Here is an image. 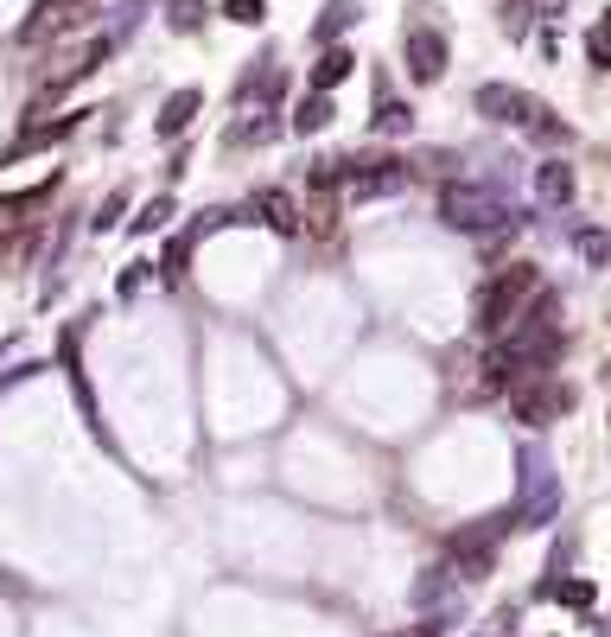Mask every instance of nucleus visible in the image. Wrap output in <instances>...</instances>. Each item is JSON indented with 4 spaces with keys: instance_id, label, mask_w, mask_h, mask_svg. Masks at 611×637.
Masks as SVG:
<instances>
[{
    "instance_id": "1",
    "label": "nucleus",
    "mask_w": 611,
    "mask_h": 637,
    "mask_svg": "<svg viewBox=\"0 0 611 637\" xmlns=\"http://www.w3.org/2000/svg\"><path fill=\"white\" fill-rule=\"evenodd\" d=\"M541 294V274L535 262H516V268H503L484 281V294H478V332H510V325L522 319V306H529Z\"/></svg>"
},
{
    "instance_id": "2",
    "label": "nucleus",
    "mask_w": 611,
    "mask_h": 637,
    "mask_svg": "<svg viewBox=\"0 0 611 637\" xmlns=\"http://www.w3.org/2000/svg\"><path fill=\"white\" fill-rule=\"evenodd\" d=\"M83 20H90V0H39V7L20 20L13 39H20V45H51L58 32H71V26H83Z\"/></svg>"
},
{
    "instance_id": "3",
    "label": "nucleus",
    "mask_w": 611,
    "mask_h": 637,
    "mask_svg": "<svg viewBox=\"0 0 611 637\" xmlns=\"http://www.w3.org/2000/svg\"><path fill=\"white\" fill-rule=\"evenodd\" d=\"M109 51H115V39H83L77 51H64V58H58V64H51V71L39 77V96L51 102L58 90H71V83H83L90 71H102V58H109Z\"/></svg>"
},
{
    "instance_id": "4",
    "label": "nucleus",
    "mask_w": 611,
    "mask_h": 637,
    "mask_svg": "<svg viewBox=\"0 0 611 637\" xmlns=\"http://www.w3.org/2000/svg\"><path fill=\"white\" fill-rule=\"evenodd\" d=\"M440 217L452 223V230H491L503 211H497V198L471 192V185H446V192H440Z\"/></svg>"
},
{
    "instance_id": "5",
    "label": "nucleus",
    "mask_w": 611,
    "mask_h": 637,
    "mask_svg": "<svg viewBox=\"0 0 611 637\" xmlns=\"http://www.w3.org/2000/svg\"><path fill=\"white\" fill-rule=\"evenodd\" d=\"M567 402H573V395H567L561 383H541V376H535V383H516V389H510V408H516L522 427H548Z\"/></svg>"
},
{
    "instance_id": "6",
    "label": "nucleus",
    "mask_w": 611,
    "mask_h": 637,
    "mask_svg": "<svg viewBox=\"0 0 611 637\" xmlns=\"http://www.w3.org/2000/svg\"><path fill=\"white\" fill-rule=\"evenodd\" d=\"M408 77L414 83H440L446 77V39L440 32H427V26L408 32Z\"/></svg>"
},
{
    "instance_id": "7",
    "label": "nucleus",
    "mask_w": 611,
    "mask_h": 637,
    "mask_svg": "<svg viewBox=\"0 0 611 637\" xmlns=\"http://www.w3.org/2000/svg\"><path fill=\"white\" fill-rule=\"evenodd\" d=\"M478 115H491V122H535L541 102L522 96V90H503V83H484V90H478Z\"/></svg>"
},
{
    "instance_id": "8",
    "label": "nucleus",
    "mask_w": 611,
    "mask_h": 637,
    "mask_svg": "<svg viewBox=\"0 0 611 637\" xmlns=\"http://www.w3.org/2000/svg\"><path fill=\"white\" fill-rule=\"evenodd\" d=\"M249 217L261 223V230H274V236H293V230H300V204H293L287 192H274V185L249 198Z\"/></svg>"
},
{
    "instance_id": "9",
    "label": "nucleus",
    "mask_w": 611,
    "mask_h": 637,
    "mask_svg": "<svg viewBox=\"0 0 611 637\" xmlns=\"http://www.w3.org/2000/svg\"><path fill=\"white\" fill-rule=\"evenodd\" d=\"M198 109H204V96H198V90H172V96L160 102V115H153V128H160L166 141H172V134H185V128H191V115H198Z\"/></svg>"
},
{
    "instance_id": "10",
    "label": "nucleus",
    "mask_w": 611,
    "mask_h": 637,
    "mask_svg": "<svg viewBox=\"0 0 611 637\" xmlns=\"http://www.w3.org/2000/svg\"><path fill=\"white\" fill-rule=\"evenodd\" d=\"M77 122H83V115H58V122L26 128V134H20V147H13V160H20V153H45V147H58L64 134H77Z\"/></svg>"
},
{
    "instance_id": "11",
    "label": "nucleus",
    "mask_w": 611,
    "mask_h": 637,
    "mask_svg": "<svg viewBox=\"0 0 611 637\" xmlns=\"http://www.w3.org/2000/svg\"><path fill=\"white\" fill-rule=\"evenodd\" d=\"M351 71H357V58H351V51H344V45H331L325 58L312 64V90H338V83L351 77Z\"/></svg>"
},
{
    "instance_id": "12",
    "label": "nucleus",
    "mask_w": 611,
    "mask_h": 637,
    "mask_svg": "<svg viewBox=\"0 0 611 637\" xmlns=\"http://www.w3.org/2000/svg\"><path fill=\"white\" fill-rule=\"evenodd\" d=\"M51 192H58V179H45L39 192H0V223H26V217L51 198Z\"/></svg>"
},
{
    "instance_id": "13",
    "label": "nucleus",
    "mask_w": 611,
    "mask_h": 637,
    "mask_svg": "<svg viewBox=\"0 0 611 637\" xmlns=\"http://www.w3.org/2000/svg\"><path fill=\"white\" fill-rule=\"evenodd\" d=\"M351 20H357V0H325V13H319V26H312V39L331 45V39H338V32L351 26Z\"/></svg>"
},
{
    "instance_id": "14",
    "label": "nucleus",
    "mask_w": 611,
    "mask_h": 637,
    "mask_svg": "<svg viewBox=\"0 0 611 637\" xmlns=\"http://www.w3.org/2000/svg\"><path fill=\"white\" fill-rule=\"evenodd\" d=\"M331 115H338V109H331V96H325V90H312L300 109H293V128H300V134H319Z\"/></svg>"
},
{
    "instance_id": "15",
    "label": "nucleus",
    "mask_w": 611,
    "mask_h": 637,
    "mask_svg": "<svg viewBox=\"0 0 611 637\" xmlns=\"http://www.w3.org/2000/svg\"><path fill=\"white\" fill-rule=\"evenodd\" d=\"M414 128V109L395 96H376V134H408Z\"/></svg>"
},
{
    "instance_id": "16",
    "label": "nucleus",
    "mask_w": 611,
    "mask_h": 637,
    "mask_svg": "<svg viewBox=\"0 0 611 637\" xmlns=\"http://www.w3.org/2000/svg\"><path fill=\"white\" fill-rule=\"evenodd\" d=\"M166 26H172V32H198V26H204V0H172V7H166Z\"/></svg>"
},
{
    "instance_id": "17",
    "label": "nucleus",
    "mask_w": 611,
    "mask_h": 637,
    "mask_svg": "<svg viewBox=\"0 0 611 637\" xmlns=\"http://www.w3.org/2000/svg\"><path fill=\"white\" fill-rule=\"evenodd\" d=\"M185 268H191V236H172L166 255H160V274H166V281H179Z\"/></svg>"
},
{
    "instance_id": "18",
    "label": "nucleus",
    "mask_w": 611,
    "mask_h": 637,
    "mask_svg": "<svg viewBox=\"0 0 611 637\" xmlns=\"http://www.w3.org/2000/svg\"><path fill=\"white\" fill-rule=\"evenodd\" d=\"M223 20H230V26H261L268 7H261V0H223Z\"/></svg>"
},
{
    "instance_id": "19",
    "label": "nucleus",
    "mask_w": 611,
    "mask_h": 637,
    "mask_svg": "<svg viewBox=\"0 0 611 637\" xmlns=\"http://www.w3.org/2000/svg\"><path fill=\"white\" fill-rule=\"evenodd\" d=\"M586 58H592V64H611V13L586 32Z\"/></svg>"
},
{
    "instance_id": "20",
    "label": "nucleus",
    "mask_w": 611,
    "mask_h": 637,
    "mask_svg": "<svg viewBox=\"0 0 611 637\" xmlns=\"http://www.w3.org/2000/svg\"><path fill=\"white\" fill-rule=\"evenodd\" d=\"M573 192V172L567 166H541V198H567Z\"/></svg>"
},
{
    "instance_id": "21",
    "label": "nucleus",
    "mask_w": 611,
    "mask_h": 637,
    "mask_svg": "<svg viewBox=\"0 0 611 637\" xmlns=\"http://www.w3.org/2000/svg\"><path fill=\"white\" fill-rule=\"evenodd\" d=\"M166 217H172V198H153L147 211L134 217V230H141V236H147V230H166Z\"/></svg>"
},
{
    "instance_id": "22",
    "label": "nucleus",
    "mask_w": 611,
    "mask_h": 637,
    "mask_svg": "<svg viewBox=\"0 0 611 637\" xmlns=\"http://www.w3.org/2000/svg\"><path fill=\"white\" fill-rule=\"evenodd\" d=\"M223 223H236V211H204V217H191V243H204L211 230H223Z\"/></svg>"
},
{
    "instance_id": "23",
    "label": "nucleus",
    "mask_w": 611,
    "mask_h": 637,
    "mask_svg": "<svg viewBox=\"0 0 611 637\" xmlns=\"http://www.w3.org/2000/svg\"><path fill=\"white\" fill-rule=\"evenodd\" d=\"M548 593H561L567 606H592V580H567V587H548Z\"/></svg>"
},
{
    "instance_id": "24",
    "label": "nucleus",
    "mask_w": 611,
    "mask_h": 637,
    "mask_svg": "<svg viewBox=\"0 0 611 637\" xmlns=\"http://www.w3.org/2000/svg\"><path fill=\"white\" fill-rule=\"evenodd\" d=\"M141 281H147V262H128V268H121V300H128V294H141Z\"/></svg>"
},
{
    "instance_id": "25",
    "label": "nucleus",
    "mask_w": 611,
    "mask_h": 637,
    "mask_svg": "<svg viewBox=\"0 0 611 637\" xmlns=\"http://www.w3.org/2000/svg\"><path fill=\"white\" fill-rule=\"evenodd\" d=\"M121 204H128V198H121V192H115V198H109V204H102V211H96V230H109V223H115V217H121Z\"/></svg>"
},
{
    "instance_id": "26",
    "label": "nucleus",
    "mask_w": 611,
    "mask_h": 637,
    "mask_svg": "<svg viewBox=\"0 0 611 637\" xmlns=\"http://www.w3.org/2000/svg\"><path fill=\"white\" fill-rule=\"evenodd\" d=\"M401 637H440V631H433V625H421V631H401Z\"/></svg>"
}]
</instances>
